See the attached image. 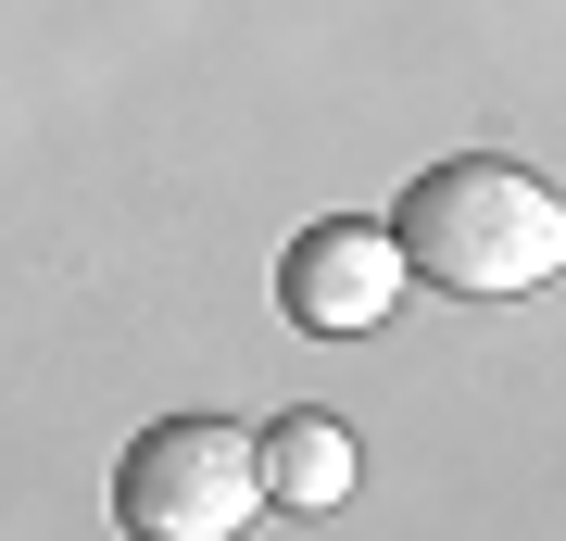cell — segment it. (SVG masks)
<instances>
[{"instance_id":"4","label":"cell","mask_w":566,"mask_h":541,"mask_svg":"<svg viewBox=\"0 0 566 541\" xmlns=\"http://www.w3.org/2000/svg\"><path fill=\"white\" fill-rule=\"evenodd\" d=\"M252 491L277 503V517H340L353 441H340L327 416H264V428H252Z\"/></svg>"},{"instance_id":"3","label":"cell","mask_w":566,"mask_h":541,"mask_svg":"<svg viewBox=\"0 0 566 541\" xmlns=\"http://www.w3.org/2000/svg\"><path fill=\"white\" fill-rule=\"evenodd\" d=\"M277 302H290V327H315V341L378 327L390 302H403V252H390V227H365V215H315L303 240L277 252Z\"/></svg>"},{"instance_id":"2","label":"cell","mask_w":566,"mask_h":541,"mask_svg":"<svg viewBox=\"0 0 566 541\" xmlns=\"http://www.w3.org/2000/svg\"><path fill=\"white\" fill-rule=\"evenodd\" d=\"M240 517H264V491H252V441L227 416H164L126 441V466H114L126 541H240Z\"/></svg>"},{"instance_id":"1","label":"cell","mask_w":566,"mask_h":541,"mask_svg":"<svg viewBox=\"0 0 566 541\" xmlns=\"http://www.w3.org/2000/svg\"><path fill=\"white\" fill-rule=\"evenodd\" d=\"M390 252H403V278L453 302H516L566 264V201L504 152H453L390 201Z\"/></svg>"}]
</instances>
